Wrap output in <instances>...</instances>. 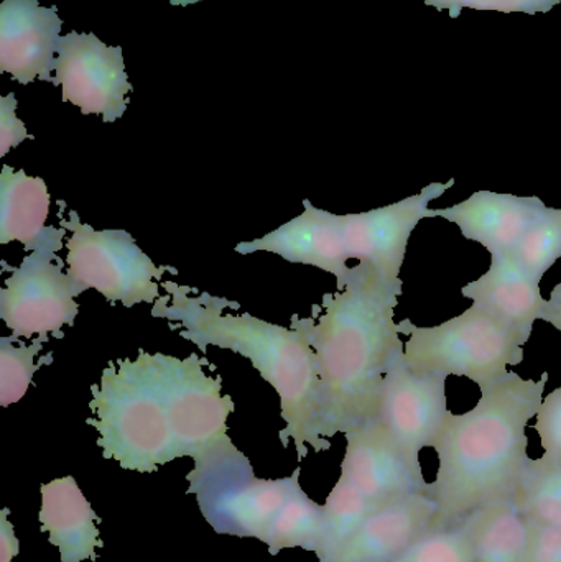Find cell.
Segmentation results:
<instances>
[{"mask_svg": "<svg viewBox=\"0 0 561 562\" xmlns=\"http://www.w3.org/2000/svg\"><path fill=\"white\" fill-rule=\"evenodd\" d=\"M206 357L178 359L138 350L102 370L91 386L88 425L99 432L102 458L125 471L152 474L180 458H203L227 436L233 398L223 395V380L211 376Z\"/></svg>", "mask_w": 561, "mask_h": 562, "instance_id": "1", "label": "cell"}, {"mask_svg": "<svg viewBox=\"0 0 561 562\" xmlns=\"http://www.w3.org/2000/svg\"><path fill=\"white\" fill-rule=\"evenodd\" d=\"M402 286L358 263L345 286L326 293L313 316H292L312 346L322 382L325 438L379 418L382 383L395 350L404 347L395 307Z\"/></svg>", "mask_w": 561, "mask_h": 562, "instance_id": "2", "label": "cell"}, {"mask_svg": "<svg viewBox=\"0 0 561 562\" xmlns=\"http://www.w3.org/2000/svg\"><path fill=\"white\" fill-rule=\"evenodd\" d=\"M549 373L539 382L509 372L480 386L481 398L463 415L448 413L435 442L437 479L430 495L437 514L430 531L460 524L493 502L516 494L529 462L526 429L543 402Z\"/></svg>", "mask_w": 561, "mask_h": 562, "instance_id": "3", "label": "cell"}, {"mask_svg": "<svg viewBox=\"0 0 561 562\" xmlns=\"http://www.w3.org/2000/svg\"><path fill=\"white\" fill-rule=\"evenodd\" d=\"M152 316L167 319L168 326L193 342L201 352L207 347L233 350L250 360L280 396L285 428L280 432L283 448L295 442L299 461L312 446L316 452L332 448L325 438L322 382L318 362L306 337L293 327L279 326L249 313H224L229 300L213 296L175 281H165Z\"/></svg>", "mask_w": 561, "mask_h": 562, "instance_id": "4", "label": "cell"}, {"mask_svg": "<svg viewBox=\"0 0 561 562\" xmlns=\"http://www.w3.org/2000/svg\"><path fill=\"white\" fill-rule=\"evenodd\" d=\"M399 324L402 334L408 336L404 357L414 372L467 376L484 386L524 362L526 342L474 303L440 326L418 327L411 319Z\"/></svg>", "mask_w": 561, "mask_h": 562, "instance_id": "5", "label": "cell"}, {"mask_svg": "<svg viewBox=\"0 0 561 562\" xmlns=\"http://www.w3.org/2000/svg\"><path fill=\"white\" fill-rule=\"evenodd\" d=\"M300 472L296 468L279 481L257 479L249 459L229 439L194 461L187 477L188 494L197 495L201 514L216 533L266 543L270 525Z\"/></svg>", "mask_w": 561, "mask_h": 562, "instance_id": "6", "label": "cell"}, {"mask_svg": "<svg viewBox=\"0 0 561 562\" xmlns=\"http://www.w3.org/2000/svg\"><path fill=\"white\" fill-rule=\"evenodd\" d=\"M68 229L46 227L35 249L22 260L0 291V319L16 339L46 337L61 339V329L72 326L79 313L75 297L88 291L63 270L56 256Z\"/></svg>", "mask_w": 561, "mask_h": 562, "instance_id": "7", "label": "cell"}, {"mask_svg": "<svg viewBox=\"0 0 561 562\" xmlns=\"http://www.w3.org/2000/svg\"><path fill=\"white\" fill-rule=\"evenodd\" d=\"M59 223L71 233L66 240V273L76 283L125 307L160 300L158 281L171 269L155 266L127 231L92 229L79 221L76 211H69L68 220L61 217Z\"/></svg>", "mask_w": 561, "mask_h": 562, "instance_id": "8", "label": "cell"}, {"mask_svg": "<svg viewBox=\"0 0 561 562\" xmlns=\"http://www.w3.org/2000/svg\"><path fill=\"white\" fill-rule=\"evenodd\" d=\"M447 379L408 369L404 347L395 350L385 373L378 419L414 471L422 472V449L434 448L450 413Z\"/></svg>", "mask_w": 561, "mask_h": 562, "instance_id": "9", "label": "cell"}, {"mask_svg": "<svg viewBox=\"0 0 561 562\" xmlns=\"http://www.w3.org/2000/svg\"><path fill=\"white\" fill-rule=\"evenodd\" d=\"M53 85L61 86L63 101L104 122L124 115L132 91L121 46H108L92 33L69 32L59 40Z\"/></svg>", "mask_w": 561, "mask_h": 562, "instance_id": "10", "label": "cell"}, {"mask_svg": "<svg viewBox=\"0 0 561 562\" xmlns=\"http://www.w3.org/2000/svg\"><path fill=\"white\" fill-rule=\"evenodd\" d=\"M455 180L431 183L399 203L359 214L341 216L343 237L349 260L371 267L385 283L402 286V266L408 240L422 220L428 217V204L444 196Z\"/></svg>", "mask_w": 561, "mask_h": 562, "instance_id": "11", "label": "cell"}, {"mask_svg": "<svg viewBox=\"0 0 561 562\" xmlns=\"http://www.w3.org/2000/svg\"><path fill=\"white\" fill-rule=\"evenodd\" d=\"M343 481L378 510L415 494L430 492L422 472L414 471L379 419L346 432Z\"/></svg>", "mask_w": 561, "mask_h": 562, "instance_id": "12", "label": "cell"}, {"mask_svg": "<svg viewBox=\"0 0 561 562\" xmlns=\"http://www.w3.org/2000/svg\"><path fill=\"white\" fill-rule=\"evenodd\" d=\"M58 9H46L38 0H3L0 5V71L29 85L53 82L63 20Z\"/></svg>", "mask_w": 561, "mask_h": 562, "instance_id": "13", "label": "cell"}, {"mask_svg": "<svg viewBox=\"0 0 561 562\" xmlns=\"http://www.w3.org/2000/svg\"><path fill=\"white\" fill-rule=\"evenodd\" d=\"M300 216L279 229L253 243L236 246V252L249 256L254 252H270L290 263L315 267L336 277L339 288L345 286L351 276L348 267V250L343 237L341 216L318 210L312 201H303Z\"/></svg>", "mask_w": 561, "mask_h": 562, "instance_id": "14", "label": "cell"}, {"mask_svg": "<svg viewBox=\"0 0 561 562\" xmlns=\"http://www.w3.org/2000/svg\"><path fill=\"white\" fill-rule=\"evenodd\" d=\"M546 207L547 204L537 196L483 190L463 203L430 210L428 217H441L457 224L464 239L481 244L491 256H507Z\"/></svg>", "mask_w": 561, "mask_h": 562, "instance_id": "15", "label": "cell"}, {"mask_svg": "<svg viewBox=\"0 0 561 562\" xmlns=\"http://www.w3.org/2000/svg\"><path fill=\"white\" fill-rule=\"evenodd\" d=\"M437 504L430 492L374 512L323 562H391L430 531Z\"/></svg>", "mask_w": 561, "mask_h": 562, "instance_id": "16", "label": "cell"}, {"mask_svg": "<svg viewBox=\"0 0 561 562\" xmlns=\"http://www.w3.org/2000/svg\"><path fill=\"white\" fill-rule=\"evenodd\" d=\"M461 294L514 330L526 344L547 304L539 281L530 279L510 256H491L490 270L481 279L464 284Z\"/></svg>", "mask_w": 561, "mask_h": 562, "instance_id": "17", "label": "cell"}, {"mask_svg": "<svg viewBox=\"0 0 561 562\" xmlns=\"http://www.w3.org/2000/svg\"><path fill=\"white\" fill-rule=\"evenodd\" d=\"M38 520L42 531L49 533V543L58 548L61 562L96 561V548L102 547L96 527L99 517L75 477L42 485Z\"/></svg>", "mask_w": 561, "mask_h": 562, "instance_id": "18", "label": "cell"}, {"mask_svg": "<svg viewBox=\"0 0 561 562\" xmlns=\"http://www.w3.org/2000/svg\"><path fill=\"white\" fill-rule=\"evenodd\" d=\"M48 188L38 177L3 165L0 173V244L20 243L32 252L46 229Z\"/></svg>", "mask_w": 561, "mask_h": 562, "instance_id": "19", "label": "cell"}, {"mask_svg": "<svg viewBox=\"0 0 561 562\" xmlns=\"http://www.w3.org/2000/svg\"><path fill=\"white\" fill-rule=\"evenodd\" d=\"M474 548V562H526L529 520L514 498L493 502L460 521Z\"/></svg>", "mask_w": 561, "mask_h": 562, "instance_id": "20", "label": "cell"}, {"mask_svg": "<svg viewBox=\"0 0 561 562\" xmlns=\"http://www.w3.org/2000/svg\"><path fill=\"white\" fill-rule=\"evenodd\" d=\"M325 540V507L313 502L300 485V475L293 482L285 504L270 525L266 544L277 557L289 548H302L318 553Z\"/></svg>", "mask_w": 561, "mask_h": 562, "instance_id": "21", "label": "cell"}, {"mask_svg": "<svg viewBox=\"0 0 561 562\" xmlns=\"http://www.w3.org/2000/svg\"><path fill=\"white\" fill-rule=\"evenodd\" d=\"M513 498L529 520L561 527V462L529 459Z\"/></svg>", "mask_w": 561, "mask_h": 562, "instance_id": "22", "label": "cell"}, {"mask_svg": "<svg viewBox=\"0 0 561 562\" xmlns=\"http://www.w3.org/2000/svg\"><path fill=\"white\" fill-rule=\"evenodd\" d=\"M507 256L513 257L530 279L540 283L561 259V210L546 207Z\"/></svg>", "mask_w": 561, "mask_h": 562, "instance_id": "23", "label": "cell"}, {"mask_svg": "<svg viewBox=\"0 0 561 562\" xmlns=\"http://www.w3.org/2000/svg\"><path fill=\"white\" fill-rule=\"evenodd\" d=\"M325 507V540L319 548V562L328 560L378 508L366 501L348 482L339 479L332 494L326 498Z\"/></svg>", "mask_w": 561, "mask_h": 562, "instance_id": "24", "label": "cell"}, {"mask_svg": "<svg viewBox=\"0 0 561 562\" xmlns=\"http://www.w3.org/2000/svg\"><path fill=\"white\" fill-rule=\"evenodd\" d=\"M15 336L0 337V405L3 408L19 403L32 385L33 375L43 366L53 362V353H46L36 362L46 337H36L32 346H13Z\"/></svg>", "mask_w": 561, "mask_h": 562, "instance_id": "25", "label": "cell"}, {"mask_svg": "<svg viewBox=\"0 0 561 562\" xmlns=\"http://www.w3.org/2000/svg\"><path fill=\"white\" fill-rule=\"evenodd\" d=\"M391 562H474V548L463 524L428 531Z\"/></svg>", "mask_w": 561, "mask_h": 562, "instance_id": "26", "label": "cell"}, {"mask_svg": "<svg viewBox=\"0 0 561 562\" xmlns=\"http://www.w3.org/2000/svg\"><path fill=\"white\" fill-rule=\"evenodd\" d=\"M427 5L437 10H450L451 19H458L463 9L481 10V12H524L547 13L559 5L561 0H425Z\"/></svg>", "mask_w": 561, "mask_h": 562, "instance_id": "27", "label": "cell"}, {"mask_svg": "<svg viewBox=\"0 0 561 562\" xmlns=\"http://www.w3.org/2000/svg\"><path fill=\"white\" fill-rule=\"evenodd\" d=\"M536 418L534 428L539 432L543 451L561 462V386L543 398Z\"/></svg>", "mask_w": 561, "mask_h": 562, "instance_id": "28", "label": "cell"}, {"mask_svg": "<svg viewBox=\"0 0 561 562\" xmlns=\"http://www.w3.org/2000/svg\"><path fill=\"white\" fill-rule=\"evenodd\" d=\"M526 562H561V527L529 520Z\"/></svg>", "mask_w": 561, "mask_h": 562, "instance_id": "29", "label": "cell"}, {"mask_svg": "<svg viewBox=\"0 0 561 562\" xmlns=\"http://www.w3.org/2000/svg\"><path fill=\"white\" fill-rule=\"evenodd\" d=\"M16 99L13 92L0 99V157H5L12 148L26 138H33L25 125L15 115Z\"/></svg>", "mask_w": 561, "mask_h": 562, "instance_id": "30", "label": "cell"}, {"mask_svg": "<svg viewBox=\"0 0 561 562\" xmlns=\"http://www.w3.org/2000/svg\"><path fill=\"white\" fill-rule=\"evenodd\" d=\"M9 510L3 508L0 512V562H10L19 554V540H16L15 531L12 525L7 520Z\"/></svg>", "mask_w": 561, "mask_h": 562, "instance_id": "31", "label": "cell"}, {"mask_svg": "<svg viewBox=\"0 0 561 562\" xmlns=\"http://www.w3.org/2000/svg\"><path fill=\"white\" fill-rule=\"evenodd\" d=\"M540 319L546 323L552 324L557 330L561 333V283L557 284L550 294V300H547L546 307H543L542 316Z\"/></svg>", "mask_w": 561, "mask_h": 562, "instance_id": "32", "label": "cell"}, {"mask_svg": "<svg viewBox=\"0 0 561 562\" xmlns=\"http://www.w3.org/2000/svg\"><path fill=\"white\" fill-rule=\"evenodd\" d=\"M194 2H201V0H170L171 5H190Z\"/></svg>", "mask_w": 561, "mask_h": 562, "instance_id": "33", "label": "cell"}]
</instances>
